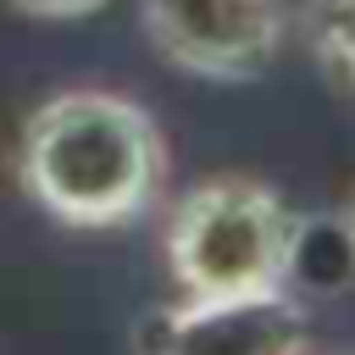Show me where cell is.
<instances>
[{
	"label": "cell",
	"mask_w": 355,
	"mask_h": 355,
	"mask_svg": "<svg viewBox=\"0 0 355 355\" xmlns=\"http://www.w3.org/2000/svg\"><path fill=\"white\" fill-rule=\"evenodd\" d=\"M17 183L61 227H133L166 189L161 122L116 89H61L17 128Z\"/></svg>",
	"instance_id": "obj_1"
},
{
	"label": "cell",
	"mask_w": 355,
	"mask_h": 355,
	"mask_svg": "<svg viewBox=\"0 0 355 355\" xmlns=\"http://www.w3.org/2000/svg\"><path fill=\"white\" fill-rule=\"evenodd\" d=\"M300 211L261 178H200L189 183L161 227V261L178 300H239L288 288L300 250Z\"/></svg>",
	"instance_id": "obj_2"
},
{
	"label": "cell",
	"mask_w": 355,
	"mask_h": 355,
	"mask_svg": "<svg viewBox=\"0 0 355 355\" xmlns=\"http://www.w3.org/2000/svg\"><path fill=\"white\" fill-rule=\"evenodd\" d=\"M144 39L189 78H255L283 44V0H139Z\"/></svg>",
	"instance_id": "obj_3"
},
{
	"label": "cell",
	"mask_w": 355,
	"mask_h": 355,
	"mask_svg": "<svg viewBox=\"0 0 355 355\" xmlns=\"http://www.w3.org/2000/svg\"><path fill=\"white\" fill-rule=\"evenodd\" d=\"M139 355H311L305 305L288 288L239 300H178L150 316Z\"/></svg>",
	"instance_id": "obj_4"
},
{
	"label": "cell",
	"mask_w": 355,
	"mask_h": 355,
	"mask_svg": "<svg viewBox=\"0 0 355 355\" xmlns=\"http://www.w3.org/2000/svg\"><path fill=\"white\" fill-rule=\"evenodd\" d=\"M305 44L327 78L355 89V0H311L305 6Z\"/></svg>",
	"instance_id": "obj_5"
},
{
	"label": "cell",
	"mask_w": 355,
	"mask_h": 355,
	"mask_svg": "<svg viewBox=\"0 0 355 355\" xmlns=\"http://www.w3.org/2000/svg\"><path fill=\"white\" fill-rule=\"evenodd\" d=\"M22 17H44V22H72V17H89L111 0H11Z\"/></svg>",
	"instance_id": "obj_6"
},
{
	"label": "cell",
	"mask_w": 355,
	"mask_h": 355,
	"mask_svg": "<svg viewBox=\"0 0 355 355\" xmlns=\"http://www.w3.org/2000/svg\"><path fill=\"white\" fill-rule=\"evenodd\" d=\"M344 227H349V244H355V205H349V222H344Z\"/></svg>",
	"instance_id": "obj_7"
}]
</instances>
